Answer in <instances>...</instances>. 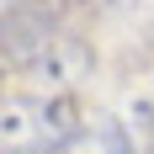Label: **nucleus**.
I'll return each mask as SVG.
<instances>
[{
  "label": "nucleus",
  "instance_id": "1",
  "mask_svg": "<svg viewBox=\"0 0 154 154\" xmlns=\"http://www.w3.org/2000/svg\"><path fill=\"white\" fill-rule=\"evenodd\" d=\"M75 128H85V112L64 85L0 101V154H43L64 143Z\"/></svg>",
  "mask_w": 154,
  "mask_h": 154
},
{
  "label": "nucleus",
  "instance_id": "2",
  "mask_svg": "<svg viewBox=\"0 0 154 154\" xmlns=\"http://www.w3.org/2000/svg\"><path fill=\"white\" fill-rule=\"evenodd\" d=\"M53 37H59V21H43L32 11L5 5L0 11V69L5 75H32L37 59L53 48Z\"/></svg>",
  "mask_w": 154,
  "mask_h": 154
},
{
  "label": "nucleus",
  "instance_id": "3",
  "mask_svg": "<svg viewBox=\"0 0 154 154\" xmlns=\"http://www.w3.org/2000/svg\"><path fill=\"white\" fill-rule=\"evenodd\" d=\"M91 64H96L91 48L80 43V37H69V32H59V37H53V48L37 59L32 80H43V85H69V80H85V75H91Z\"/></svg>",
  "mask_w": 154,
  "mask_h": 154
},
{
  "label": "nucleus",
  "instance_id": "4",
  "mask_svg": "<svg viewBox=\"0 0 154 154\" xmlns=\"http://www.w3.org/2000/svg\"><path fill=\"white\" fill-rule=\"evenodd\" d=\"M43 154H138V149H133V138L122 133V122L91 117L85 128H75L64 143H53V149H43Z\"/></svg>",
  "mask_w": 154,
  "mask_h": 154
},
{
  "label": "nucleus",
  "instance_id": "5",
  "mask_svg": "<svg viewBox=\"0 0 154 154\" xmlns=\"http://www.w3.org/2000/svg\"><path fill=\"white\" fill-rule=\"evenodd\" d=\"M5 5H16V11H32V16H43V21H64L75 0H5Z\"/></svg>",
  "mask_w": 154,
  "mask_h": 154
},
{
  "label": "nucleus",
  "instance_id": "6",
  "mask_svg": "<svg viewBox=\"0 0 154 154\" xmlns=\"http://www.w3.org/2000/svg\"><path fill=\"white\" fill-rule=\"evenodd\" d=\"M0 80H5V69H0Z\"/></svg>",
  "mask_w": 154,
  "mask_h": 154
}]
</instances>
